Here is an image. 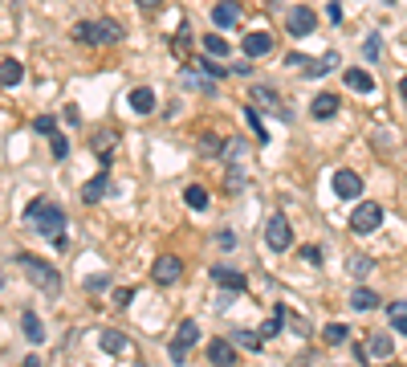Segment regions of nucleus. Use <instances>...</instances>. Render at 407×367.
Segmentation results:
<instances>
[{
  "label": "nucleus",
  "instance_id": "423d86ee",
  "mask_svg": "<svg viewBox=\"0 0 407 367\" xmlns=\"http://www.w3.org/2000/svg\"><path fill=\"white\" fill-rule=\"evenodd\" d=\"M265 245L273 253H286L289 245H293V229H289V220L281 213H273V217L265 220Z\"/></svg>",
  "mask_w": 407,
  "mask_h": 367
},
{
  "label": "nucleus",
  "instance_id": "09e8293b",
  "mask_svg": "<svg viewBox=\"0 0 407 367\" xmlns=\"http://www.w3.org/2000/svg\"><path fill=\"white\" fill-rule=\"evenodd\" d=\"M232 245H237V237H232V229H224V233H220V249H232Z\"/></svg>",
  "mask_w": 407,
  "mask_h": 367
},
{
  "label": "nucleus",
  "instance_id": "b1692460",
  "mask_svg": "<svg viewBox=\"0 0 407 367\" xmlns=\"http://www.w3.org/2000/svg\"><path fill=\"white\" fill-rule=\"evenodd\" d=\"M286 318H289V310H286V306H277L273 318H265L261 326H257V335H261V339H277V331H281V322H286Z\"/></svg>",
  "mask_w": 407,
  "mask_h": 367
},
{
  "label": "nucleus",
  "instance_id": "a19ab883",
  "mask_svg": "<svg viewBox=\"0 0 407 367\" xmlns=\"http://www.w3.org/2000/svg\"><path fill=\"white\" fill-rule=\"evenodd\" d=\"M33 131H37V135H53V131H57V119H49V115H37V119H33Z\"/></svg>",
  "mask_w": 407,
  "mask_h": 367
},
{
  "label": "nucleus",
  "instance_id": "3c124183",
  "mask_svg": "<svg viewBox=\"0 0 407 367\" xmlns=\"http://www.w3.org/2000/svg\"><path fill=\"white\" fill-rule=\"evenodd\" d=\"M0 290H4V269H0Z\"/></svg>",
  "mask_w": 407,
  "mask_h": 367
},
{
  "label": "nucleus",
  "instance_id": "7ed1b4c3",
  "mask_svg": "<svg viewBox=\"0 0 407 367\" xmlns=\"http://www.w3.org/2000/svg\"><path fill=\"white\" fill-rule=\"evenodd\" d=\"M29 224L37 229V237L66 245V208H57V204H49V200H45V208H41L37 217L29 220Z\"/></svg>",
  "mask_w": 407,
  "mask_h": 367
},
{
  "label": "nucleus",
  "instance_id": "c85d7f7f",
  "mask_svg": "<svg viewBox=\"0 0 407 367\" xmlns=\"http://www.w3.org/2000/svg\"><path fill=\"white\" fill-rule=\"evenodd\" d=\"M98 343H102V351H106V355H119V351H126V339H122L119 331H102V335H98Z\"/></svg>",
  "mask_w": 407,
  "mask_h": 367
},
{
  "label": "nucleus",
  "instance_id": "dca6fc26",
  "mask_svg": "<svg viewBox=\"0 0 407 367\" xmlns=\"http://www.w3.org/2000/svg\"><path fill=\"white\" fill-rule=\"evenodd\" d=\"M114 147H119V135H114V131H98L94 135V151H98V164H102V168H110Z\"/></svg>",
  "mask_w": 407,
  "mask_h": 367
},
{
  "label": "nucleus",
  "instance_id": "c756f323",
  "mask_svg": "<svg viewBox=\"0 0 407 367\" xmlns=\"http://www.w3.org/2000/svg\"><path fill=\"white\" fill-rule=\"evenodd\" d=\"M244 122L253 127L257 143H269V131H265V122H261V115H257V106H244Z\"/></svg>",
  "mask_w": 407,
  "mask_h": 367
},
{
  "label": "nucleus",
  "instance_id": "473e14b6",
  "mask_svg": "<svg viewBox=\"0 0 407 367\" xmlns=\"http://www.w3.org/2000/svg\"><path fill=\"white\" fill-rule=\"evenodd\" d=\"M195 70L200 73H208V78H224V66H220V57H212V53H208V57H200V62H195Z\"/></svg>",
  "mask_w": 407,
  "mask_h": 367
},
{
  "label": "nucleus",
  "instance_id": "4468645a",
  "mask_svg": "<svg viewBox=\"0 0 407 367\" xmlns=\"http://www.w3.org/2000/svg\"><path fill=\"white\" fill-rule=\"evenodd\" d=\"M106 188H110V168H98L94 180L82 184V200H86V204H98V200L106 196Z\"/></svg>",
  "mask_w": 407,
  "mask_h": 367
},
{
  "label": "nucleus",
  "instance_id": "cd10ccee",
  "mask_svg": "<svg viewBox=\"0 0 407 367\" xmlns=\"http://www.w3.org/2000/svg\"><path fill=\"white\" fill-rule=\"evenodd\" d=\"M240 155H244V135H232L228 143L220 147V159L224 164H240Z\"/></svg>",
  "mask_w": 407,
  "mask_h": 367
},
{
  "label": "nucleus",
  "instance_id": "bb28decb",
  "mask_svg": "<svg viewBox=\"0 0 407 367\" xmlns=\"http://www.w3.org/2000/svg\"><path fill=\"white\" fill-rule=\"evenodd\" d=\"M350 306H355V310H375V306H379V294L367 290V286H359V290L350 294Z\"/></svg>",
  "mask_w": 407,
  "mask_h": 367
},
{
  "label": "nucleus",
  "instance_id": "72a5a7b5",
  "mask_svg": "<svg viewBox=\"0 0 407 367\" xmlns=\"http://www.w3.org/2000/svg\"><path fill=\"white\" fill-rule=\"evenodd\" d=\"M350 273H355V278H367V273H371V269H375V257H367V253H355V257H350Z\"/></svg>",
  "mask_w": 407,
  "mask_h": 367
},
{
  "label": "nucleus",
  "instance_id": "5701e85b",
  "mask_svg": "<svg viewBox=\"0 0 407 367\" xmlns=\"http://www.w3.org/2000/svg\"><path fill=\"white\" fill-rule=\"evenodd\" d=\"M338 62H342L338 53H326V57H318V62H310V57H306V66H302V73H306V78H322V73H330V70H334Z\"/></svg>",
  "mask_w": 407,
  "mask_h": 367
},
{
  "label": "nucleus",
  "instance_id": "2f4dec72",
  "mask_svg": "<svg viewBox=\"0 0 407 367\" xmlns=\"http://www.w3.org/2000/svg\"><path fill=\"white\" fill-rule=\"evenodd\" d=\"M362 57H367V62H379V57H383V37H379V33H371V37L362 41Z\"/></svg>",
  "mask_w": 407,
  "mask_h": 367
},
{
  "label": "nucleus",
  "instance_id": "ddd939ff",
  "mask_svg": "<svg viewBox=\"0 0 407 367\" xmlns=\"http://www.w3.org/2000/svg\"><path fill=\"white\" fill-rule=\"evenodd\" d=\"M253 102H261L265 110H273L277 119H286V122H289V110L281 106V94H277L273 86H253Z\"/></svg>",
  "mask_w": 407,
  "mask_h": 367
},
{
  "label": "nucleus",
  "instance_id": "a18cd8bd",
  "mask_svg": "<svg viewBox=\"0 0 407 367\" xmlns=\"http://www.w3.org/2000/svg\"><path fill=\"white\" fill-rule=\"evenodd\" d=\"M41 208H45V196H37V200H29V204H24V220H33V217H37V213H41Z\"/></svg>",
  "mask_w": 407,
  "mask_h": 367
},
{
  "label": "nucleus",
  "instance_id": "4c0bfd02",
  "mask_svg": "<svg viewBox=\"0 0 407 367\" xmlns=\"http://www.w3.org/2000/svg\"><path fill=\"white\" fill-rule=\"evenodd\" d=\"M297 257H302V266H322V249L318 245H302Z\"/></svg>",
  "mask_w": 407,
  "mask_h": 367
},
{
  "label": "nucleus",
  "instance_id": "7c9ffc66",
  "mask_svg": "<svg viewBox=\"0 0 407 367\" xmlns=\"http://www.w3.org/2000/svg\"><path fill=\"white\" fill-rule=\"evenodd\" d=\"M184 200H188V208H195V213H204V208H208V188H200V184H192V188L184 192Z\"/></svg>",
  "mask_w": 407,
  "mask_h": 367
},
{
  "label": "nucleus",
  "instance_id": "8fccbe9b",
  "mask_svg": "<svg viewBox=\"0 0 407 367\" xmlns=\"http://www.w3.org/2000/svg\"><path fill=\"white\" fill-rule=\"evenodd\" d=\"M399 98H404V102H407V73H404V78H399Z\"/></svg>",
  "mask_w": 407,
  "mask_h": 367
},
{
  "label": "nucleus",
  "instance_id": "412c9836",
  "mask_svg": "<svg viewBox=\"0 0 407 367\" xmlns=\"http://www.w3.org/2000/svg\"><path fill=\"white\" fill-rule=\"evenodd\" d=\"M131 110H135V115H151V110H155V90H151V86L131 90Z\"/></svg>",
  "mask_w": 407,
  "mask_h": 367
},
{
  "label": "nucleus",
  "instance_id": "0eeeda50",
  "mask_svg": "<svg viewBox=\"0 0 407 367\" xmlns=\"http://www.w3.org/2000/svg\"><path fill=\"white\" fill-rule=\"evenodd\" d=\"M286 29H289V37H313L318 13H313L310 4H293V8L286 13Z\"/></svg>",
  "mask_w": 407,
  "mask_h": 367
},
{
  "label": "nucleus",
  "instance_id": "9b49d317",
  "mask_svg": "<svg viewBox=\"0 0 407 367\" xmlns=\"http://www.w3.org/2000/svg\"><path fill=\"white\" fill-rule=\"evenodd\" d=\"M273 33H265V29H257V33H249L244 41H240V49H244V57H265V53H273Z\"/></svg>",
  "mask_w": 407,
  "mask_h": 367
},
{
  "label": "nucleus",
  "instance_id": "79ce46f5",
  "mask_svg": "<svg viewBox=\"0 0 407 367\" xmlns=\"http://www.w3.org/2000/svg\"><path fill=\"white\" fill-rule=\"evenodd\" d=\"M220 139H216V135H204V139H200V151H204V155H220Z\"/></svg>",
  "mask_w": 407,
  "mask_h": 367
},
{
  "label": "nucleus",
  "instance_id": "37998d69",
  "mask_svg": "<svg viewBox=\"0 0 407 367\" xmlns=\"http://www.w3.org/2000/svg\"><path fill=\"white\" fill-rule=\"evenodd\" d=\"M131 298H135V290H126V286H119V290L110 294V302H114L119 310H122V306H131Z\"/></svg>",
  "mask_w": 407,
  "mask_h": 367
},
{
  "label": "nucleus",
  "instance_id": "f257e3e1",
  "mask_svg": "<svg viewBox=\"0 0 407 367\" xmlns=\"http://www.w3.org/2000/svg\"><path fill=\"white\" fill-rule=\"evenodd\" d=\"M17 266L24 269V278H29L41 294H49V298H53V294H61V273L49 266V261L33 257V253H17Z\"/></svg>",
  "mask_w": 407,
  "mask_h": 367
},
{
  "label": "nucleus",
  "instance_id": "de8ad7c7",
  "mask_svg": "<svg viewBox=\"0 0 407 367\" xmlns=\"http://www.w3.org/2000/svg\"><path fill=\"white\" fill-rule=\"evenodd\" d=\"M286 66H289V70H302V66H306V57H302V53H289Z\"/></svg>",
  "mask_w": 407,
  "mask_h": 367
},
{
  "label": "nucleus",
  "instance_id": "f704fd0d",
  "mask_svg": "<svg viewBox=\"0 0 407 367\" xmlns=\"http://www.w3.org/2000/svg\"><path fill=\"white\" fill-rule=\"evenodd\" d=\"M188 45H192V33H188V24H179L171 37V53H188Z\"/></svg>",
  "mask_w": 407,
  "mask_h": 367
},
{
  "label": "nucleus",
  "instance_id": "f03ea898",
  "mask_svg": "<svg viewBox=\"0 0 407 367\" xmlns=\"http://www.w3.org/2000/svg\"><path fill=\"white\" fill-rule=\"evenodd\" d=\"M73 41H82V45H119L122 24L119 21H77L73 24Z\"/></svg>",
  "mask_w": 407,
  "mask_h": 367
},
{
  "label": "nucleus",
  "instance_id": "c03bdc74",
  "mask_svg": "<svg viewBox=\"0 0 407 367\" xmlns=\"http://www.w3.org/2000/svg\"><path fill=\"white\" fill-rule=\"evenodd\" d=\"M326 21L342 24V0H330V4H326Z\"/></svg>",
  "mask_w": 407,
  "mask_h": 367
},
{
  "label": "nucleus",
  "instance_id": "393cba45",
  "mask_svg": "<svg viewBox=\"0 0 407 367\" xmlns=\"http://www.w3.org/2000/svg\"><path fill=\"white\" fill-rule=\"evenodd\" d=\"M346 339H350V326H346V322H330V326H322V343H326V347H342Z\"/></svg>",
  "mask_w": 407,
  "mask_h": 367
},
{
  "label": "nucleus",
  "instance_id": "e433bc0d",
  "mask_svg": "<svg viewBox=\"0 0 407 367\" xmlns=\"http://www.w3.org/2000/svg\"><path fill=\"white\" fill-rule=\"evenodd\" d=\"M224 184H228V192H240V188H244V168H240V164H228Z\"/></svg>",
  "mask_w": 407,
  "mask_h": 367
},
{
  "label": "nucleus",
  "instance_id": "1a4fd4ad",
  "mask_svg": "<svg viewBox=\"0 0 407 367\" xmlns=\"http://www.w3.org/2000/svg\"><path fill=\"white\" fill-rule=\"evenodd\" d=\"M151 278H155V286H175L179 278H184V261L179 257H159L155 266H151Z\"/></svg>",
  "mask_w": 407,
  "mask_h": 367
},
{
  "label": "nucleus",
  "instance_id": "a878e982",
  "mask_svg": "<svg viewBox=\"0 0 407 367\" xmlns=\"http://www.w3.org/2000/svg\"><path fill=\"white\" fill-rule=\"evenodd\" d=\"M387 318H391V331H399V335H407V302H404V298L387 306Z\"/></svg>",
  "mask_w": 407,
  "mask_h": 367
},
{
  "label": "nucleus",
  "instance_id": "4be33fe9",
  "mask_svg": "<svg viewBox=\"0 0 407 367\" xmlns=\"http://www.w3.org/2000/svg\"><path fill=\"white\" fill-rule=\"evenodd\" d=\"M310 115H313V119H322V122L334 119V115H338V94H318V98H313V106H310Z\"/></svg>",
  "mask_w": 407,
  "mask_h": 367
},
{
  "label": "nucleus",
  "instance_id": "a211bd4d",
  "mask_svg": "<svg viewBox=\"0 0 407 367\" xmlns=\"http://www.w3.org/2000/svg\"><path fill=\"white\" fill-rule=\"evenodd\" d=\"M208 364H220V367L237 364V351H232V343H228V339H212V343H208Z\"/></svg>",
  "mask_w": 407,
  "mask_h": 367
},
{
  "label": "nucleus",
  "instance_id": "c9c22d12",
  "mask_svg": "<svg viewBox=\"0 0 407 367\" xmlns=\"http://www.w3.org/2000/svg\"><path fill=\"white\" fill-rule=\"evenodd\" d=\"M204 53H212V57H228V41L208 33V37H204Z\"/></svg>",
  "mask_w": 407,
  "mask_h": 367
},
{
  "label": "nucleus",
  "instance_id": "ea45409f",
  "mask_svg": "<svg viewBox=\"0 0 407 367\" xmlns=\"http://www.w3.org/2000/svg\"><path fill=\"white\" fill-rule=\"evenodd\" d=\"M49 147H53V155H57V159H66V155H70V143H66V135H61V131H53V135H49Z\"/></svg>",
  "mask_w": 407,
  "mask_h": 367
},
{
  "label": "nucleus",
  "instance_id": "6ab92c4d",
  "mask_svg": "<svg viewBox=\"0 0 407 367\" xmlns=\"http://www.w3.org/2000/svg\"><path fill=\"white\" fill-rule=\"evenodd\" d=\"M342 82H346L355 94H371V90H375V78L367 70H342Z\"/></svg>",
  "mask_w": 407,
  "mask_h": 367
},
{
  "label": "nucleus",
  "instance_id": "aec40b11",
  "mask_svg": "<svg viewBox=\"0 0 407 367\" xmlns=\"http://www.w3.org/2000/svg\"><path fill=\"white\" fill-rule=\"evenodd\" d=\"M24 82V66L17 57H4L0 62V86H21Z\"/></svg>",
  "mask_w": 407,
  "mask_h": 367
},
{
  "label": "nucleus",
  "instance_id": "f8f14e48",
  "mask_svg": "<svg viewBox=\"0 0 407 367\" xmlns=\"http://www.w3.org/2000/svg\"><path fill=\"white\" fill-rule=\"evenodd\" d=\"M240 21V4L237 0H216L212 4V24L216 29H232Z\"/></svg>",
  "mask_w": 407,
  "mask_h": 367
},
{
  "label": "nucleus",
  "instance_id": "6e6552de",
  "mask_svg": "<svg viewBox=\"0 0 407 367\" xmlns=\"http://www.w3.org/2000/svg\"><path fill=\"white\" fill-rule=\"evenodd\" d=\"M334 196L338 200H359L362 196V175L350 168H338L334 171Z\"/></svg>",
  "mask_w": 407,
  "mask_h": 367
},
{
  "label": "nucleus",
  "instance_id": "58836bf2",
  "mask_svg": "<svg viewBox=\"0 0 407 367\" xmlns=\"http://www.w3.org/2000/svg\"><path fill=\"white\" fill-rule=\"evenodd\" d=\"M237 343L244 347V351H261V335H253V331H237Z\"/></svg>",
  "mask_w": 407,
  "mask_h": 367
},
{
  "label": "nucleus",
  "instance_id": "49530a36",
  "mask_svg": "<svg viewBox=\"0 0 407 367\" xmlns=\"http://www.w3.org/2000/svg\"><path fill=\"white\" fill-rule=\"evenodd\" d=\"M135 4H139V8H147V13H159L168 0H135Z\"/></svg>",
  "mask_w": 407,
  "mask_h": 367
},
{
  "label": "nucleus",
  "instance_id": "39448f33",
  "mask_svg": "<svg viewBox=\"0 0 407 367\" xmlns=\"http://www.w3.org/2000/svg\"><path fill=\"white\" fill-rule=\"evenodd\" d=\"M195 343H200V322H195V318H184V322H179V331H175V335H171V343H168L171 364H184V359H188V351H192Z\"/></svg>",
  "mask_w": 407,
  "mask_h": 367
},
{
  "label": "nucleus",
  "instance_id": "9d476101",
  "mask_svg": "<svg viewBox=\"0 0 407 367\" xmlns=\"http://www.w3.org/2000/svg\"><path fill=\"white\" fill-rule=\"evenodd\" d=\"M208 273H212V282L224 294H240L244 286H249V282H244V273H240V269H232V266H212Z\"/></svg>",
  "mask_w": 407,
  "mask_h": 367
},
{
  "label": "nucleus",
  "instance_id": "f3484780",
  "mask_svg": "<svg viewBox=\"0 0 407 367\" xmlns=\"http://www.w3.org/2000/svg\"><path fill=\"white\" fill-rule=\"evenodd\" d=\"M21 331H24V339L33 343V347H41V343H45V322L33 315V310H24V315H21Z\"/></svg>",
  "mask_w": 407,
  "mask_h": 367
},
{
  "label": "nucleus",
  "instance_id": "2eb2a0df",
  "mask_svg": "<svg viewBox=\"0 0 407 367\" xmlns=\"http://www.w3.org/2000/svg\"><path fill=\"white\" fill-rule=\"evenodd\" d=\"M391 351H395V343L387 331H371L367 335V355H375V359H391Z\"/></svg>",
  "mask_w": 407,
  "mask_h": 367
},
{
  "label": "nucleus",
  "instance_id": "20e7f679",
  "mask_svg": "<svg viewBox=\"0 0 407 367\" xmlns=\"http://www.w3.org/2000/svg\"><path fill=\"white\" fill-rule=\"evenodd\" d=\"M379 224H383V204H379V200H359V208L350 213V233L371 237Z\"/></svg>",
  "mask_w": 407,
  "mask_h": 367
}]
</instances>
